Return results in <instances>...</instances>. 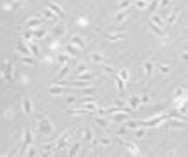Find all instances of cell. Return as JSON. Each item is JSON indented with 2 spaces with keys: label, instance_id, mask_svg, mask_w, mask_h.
Here are the masks:
<instances>
[{
  "label": "cell",
  "instance_id": "obj_1",
  "mask_svg": "<svg viewBox=\"0 0 188 157\" xmlns=\"http://www.w3.org/2000/svg\"><path fill=\"white\" fill-rule=\"evenodd\" d=\"M2 69L5 71V80H7V81H11V80H12V76H11V69H12V66H11V62H5V64L2 66Z\"/></svg>",
  "mask_w": 188,
  "mask_h": 157
},
{
  "label": "cell",
  "instance_id": "obj_2",
  "mask_svg": "<svg viewBox=\"0 0 188 157\" xmlns=\"http://www.w3.org/2000/svg\"><path fill=\"white\" fill-rule=\"evenodd\" d=\"M22 107H24V112H31V102H29L28 98L22 100Z\"/></svg>",
  "mask_w": 188,
  "mask_h": 157
}]
</instances>
